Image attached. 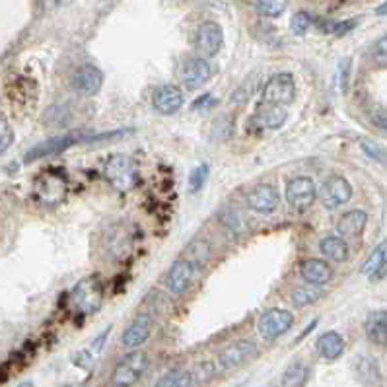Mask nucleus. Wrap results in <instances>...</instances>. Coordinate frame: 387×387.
Segmentation results:
<instances>
[{
	"instance_id": "25",
	"label": "nucleus",
	"mask_w": 387,
	"mask_h": 387,
	"mask_svg": "<svg viewBox=\"0 0 387 387\" xmlns=\"http://www.w3.org/2000/svg\"><path fill=\"white\" fill-rule=\"evenodd\" d=\"M321 298H323V290H321V286H316V284L305 282L304 286H296L292 290V302L296 307L316 304Z\"/></svg>"
},
{
	"instance_id": "4",
	"label": "nucleus",
	"mask_w": 387,
	"mask_h": 387,
	"mask_svg": "<svg viewBox=\"0 0 387 387\" xmlns=\"http://www.w3.org/2000/svg\"><path fill=\"white\" fill-rule=\"evenodd\" d=\"M104 176L111 187L121 193H127L139 181V167L137 162L127 154H113L106 162Z\"/></svg>"
},
{
	"instance_id": "41",
	"label": "nucleus",
	"mask_w": 387,
	"mask_h": 387,
	"mask_svg": "<svg viewBox=\"0 0 387 387\" xmlns=\"http://www.w3.org/2000/svg\"><path fill=\"white\" fill-rule=\"evenodd\" d=\"M356 24H358V20H347V22H339V24H331V27H327V32L335 34V36H344L351 30H354Z\"/></svg>"
},
{
	"instance_id": "3",
	"label": "nucleus",
	"mask_w": 387,
	"mask_h": 387,
	"mask_svg": "<svg viewBox=\"0 0 387 387\" xmlns=\"http://www.w3.org/2000/svg\"><path fill=\"white\" fill-rule=\"evenodd\" d=\"M104 305V284L99 277H88L78 282L71 292V307L82 316H92Z\"/></svg>"
},
{
	"instance_id": "40",
	"label": "nucleus",
	"mask_w": 387,
	"mask_h": 387,
	"mask_svg": "<svg viewBox=\"0 0 387 387\" xmlns=\"http://www.w3.org/2000/svg\"><path fill=\"white\" fill-rule=\"evenodd\" d=\"M372 59L377 67H387V36L375 41L372 49Z\"/></svg>"
},
{
	"instance_id": "10",
	"label": "nucleus",
	"mask_w": 387,
	"mask_h": 387,
	"mask_svg": "<svg viewBox=\"0 0 387 387\" xmlns=\"http://www.w3.org/2000/svg\"><path fill=\"white\" fill-rule=\"evenodd\" d=\"M319 199L329 211L340 209L352 199V185L342 176H331L323 181Z\"/></svg>"
},
{
	"instance_id": "11",
	"label": "nucleus",
	"mask_w": 387,
	"mask_h": 387,
	"mask_svg": "<svg viewBox=\"0 0 387 387\" xmlns=\"http://www.w3.org/2000/svg\"><path fill=\"white\" fill-rule=\"evenodd\" d=\"M181 82L189 90H197L212 78V67L204 57H189L179 69Z\"/></svg>"
},
{
	"instance_id": "13",
	"label": "nucleus",
	"mask_w": 387,
	"mask_h": 387,
	"mask_svg": "<svg viewBox=\"0 0 387 387\" xmlns=\"http://www.w3.org/2000/svg\"><path fill=\"white\" fill-rule=\"evenodd\" d=\"M150 335H152V317H150V314H139L125 327L123 335H121V342H123L125 349L137 351L150 339Z\"/></svg>"
},
{
	"instance_id": "23",
	"label": "nucleus",
	"mask_w": 387,
	"mask_h": 387,
	"mask_svg": "<svg viewBox=\"0 0 387 387\" xmlns=\"http://www.w3.org/2000/svg\"><path fill=\"white\" fill-rule=\"evenodd\" d=\"M319 251H321L323 257L337 261V263H342V261L349 259V244L340 235H327V237H323L319 242Z\"/></svg>"
},
{
	"instance_id": "20",
	"label": "nucleus",
	"mask_w": 387,
	"mask_h": 387,
	"mask_svg": "<svg viewBox=\"0 0 387 387\" xmlns=\"http://www.w3.org/2000/svg\"><path fill=\"white\" fill-rule=\"evenodd\" d=\"M368 224V214L360 209L344 212L337 222V230H339L340 237H358L362 234L364 228Z\"/></svg>"
},
{
	"instance_id": "30",
	"label": "nucleus",
	"mask_w": 387,
	"mask_h": 387,
	"mask_svg": "<svg viewBox=\"0 0 387 387\" xmlns=\"http://www.w3.org/2000/svg\"><path fill=\"white\" fill-rule=\"evenodd\" d=\"M183 257L191 259V261H195L199 267H202V265L211 259V246H209V242H204V239H195V242L187 247V251H185Z\"/></svg>"
},
{
	"instance_id": "47",
	"label": "nucleus",
	"mask_w": 387,
	"mask_h": 387,
	"mask_svg": "<svg viewBox=\"0 0 387 387\" xmlns=\"http://www.w3.org/2000/svg\"><path fill=\"white\" fill-rule=\"evenodd\" d=\"M375 14H377V16H387V2H384L382 6H377V8H375Z\"/></svg>"
},
{
	"instance_id": "28",
	"label": "nucleus",
	"mask_w": 387,
	"mask_h": 387,
	"mask_svg": "<svg viewBox=\"0 0 387 387\" xmlns=\"http://www.w3.org/2000/svg\"><path fill=\"white\" fill-rule=\"evenodd\" d=\"M220 222L230 232H234V234H244L247 230V220L246 216H244V212L239 211V209H234V207H230V209L220 212Z\"/></svg>"
},
{
	"instance_id": "8",
	"label": "nucleus",
	"mask_w": 387,
	"mask_h": 387,
	"mask_svg": "<svg viewBox=\"0 0 387 387\" xmlns=\"http://www.w3.org/2000/svg\"><path fill=\"white\" fill-rule=\"evenodd\" d=\"M294 325V316L284 307H270L259 317L257 331L265 340L281 339Z\"/></svg>"
},
{
	"instance_id": "42",
	"label": "nucleus",
	"mask_w": 387,
	"mask_h": 387,
	"mask_svg": "<svg viewBox=\"0 0 387 387\" xmlns=\"http://www.w3.org/2000/svg\"><path fill=\"white\" fill-rule=\"evenodd\" d=\"M74 0H41V6L45 10H60V8H67L71 6Z\"/></svg>"
},
{
	"instance_id": "6",
	"label": "nucleus",
	"mask_w": 387,
	"mask_h": 387,
	"mask_svg": "<svg viewBox=\"0 0 387 387\" xmlns=\"http://www.w3.org/2000/svg\"><path fill=\"white\" fill-rule=\"evenodd\" d=\"M263 102L265 104H277V106H288L296 97V80L290 72H277L272 74L267 84L263 86Z\"/></svg>"
},
{
	"instance_id": "18",
	"label": "nucleus",
	"mask_w": 387,
	"mask_h": 387,
	"mask_svg": "<svg viewBox=\"0 0 387 387\" xmlns=\"http://www.w3.org/2000/svg\"><path fill=\"white\" fill-rule=\"evenodd\" d=\"M300 274L307 284L325 286L333 279V269L325 259H305L300 265Z\"/></svg>"
},
{
	"instance_id": "19",
	"label": "nucleus",
	"mask_w": 387,
	"mask_h": 387,
	"mask_svg": "<svg viewBox=\"0 0 387 387\" xmlns=\"http://www.w3.org/2000/svg\"><path fill=\"white\" fill-rule=\"evenodd\" d=\"M316 349L321 358L325 360H337L342 356V352L347 349V342L342 339V335L337 331H327L323 333L316 342Z\"/></svg>"
},
{
	"instance_id": "44",
	"label": "nucleus",
	"mask_w": 387,
	"mask_h": 387,
	"mask_svg": "<svg viewBox=\"0 0 387 387\" xmlns=\"http://www.w3.org/2000/svg\"><path fill=\"white\" fill-rule=\"evenodd\" d=\"M214 106V97L212 95H200L199 99H195V106H193V109L195 111H204V109H209V107Z\"/></svg>"
},
{
	"instance_id": "1",
	"label": "nucleus",
	"mask_w": 387,
	"mask_h": 387,
	"mask_svg": "<svg viewBox=\"0 0 387 387\" xmlns=\"http://www.w3.org/2000/svg\"><path fill=\"white\" fill-rule=\"evenodd\" d=\"M123 132H129V130H113V132H69V134H55L47 141L39 142L34 148H30L24 156L25 164H32L37 160H43L49 156H55V154L64 152L76 144H84V142H95V141H106L113 134H123Z\"/></svg>"
},
{
	"instance_id": "21",
	"label": "nucleus",
	"mask_w": 387,
	"mask_h": 387,
	"mask_svg": "<svg viewBox=\"0 0 387 387\" xmlns=\"http://www.w3.org/2000/svg\"><path fill=\"white\" fill-rule=\"evenodd\" d=\"M366 337L372 340L374 344L387 347V309H377L366 317Z\"/></svg>"
},
{
	"instance_id": "48",
	"label": "nucleus",
	"mask_w": 387,
	"mask_h": 387,
	"mask_svg": "<svg viewBox=\"0 0 387 387\" xmlns=\"http://www.w3.org/2000/svg\"><path fill=\"white\" fill-rule=\"evenodd\" d=\"M18 387H34V384L32 382H24V384H20Z\"/></svg>"
},
{
	"instance_id": "2",
	"label": "nucleus",
	"mask_w": 387,
	"mask_h": 387,
	"mask_svg": "<svg viewBox=\"0 0 387 387\" xmlns=\"http://www.w3.org/2000/svg\"><path fill=\"white\" fill-rule=\"evenodd\" d=\"M150 368V354L144 351H132L125 354L111 372V384L115 387H132L141 382Z\"/></svg>"
},
{
	"instance_id": "16",
	"label": "nucleus",
	"mask_w": 387,
	"mask_h": 387,
	"mask_svg": "<svg viewBox=\"0 0 387 387\" xmlns=\"http://www.w3.org/2000/svg\"><path fill=\"white\" fill-rule=\"evenodd\" d=\"M183 104H185V95L174 84H164L156 88V92L152 94L154 109L162 115H174L183 107Z\"/></svg>"
},
{
	"instance_id": "22",
	"label": "nucleus",
	"mask_w": 387,
	"mask_h": 387,
	"mask_svg": "<svg viewBox=\"0 0 387 387\" xmlns=\"http://www.w3.org/2000/svg\"><path fill=\"white\" fill-rule=\"evenodd\" d=\"M67 193L64 179L55 174H47L43 179H39V199L43 202H59Z\"/></svg>"
},
{
	"instance_id": "35",
	"label": "nucleus",
	"mask_w": 387,
	"mask_h": 387,
	"mask_svg": "<svg viewBox=\"0 0 387 387\" xmlns=\"http://www.w3.org/2000/svg\"><path fill=\"white\" fill-rule=\"evenodd\" d=\"M45 123L51 127H60L69 123V111L64 106H53L45 113Z\"/></svg>"
},
{
	"instance_id": "26",
	"label": "nucleus",
	"mask_w": 387,
	"mask_h": 387,
	"mask_svg": "<svg viewBox=\"0 0 387 387\" xmlns=\"http://www.w3.org/2000/svg\"><path fill=\"white\" fill-rule=\"evenodd\" d=\"M193 386V374L191 370H183V368H176L164 374L154 387H191Z\"/></svg>"
},
{
	"instance_id": "39",
	"label": "nucleus",
	"mask_w": 387,
	"mask_h": 387,
	"mask_svg": "<svg viewBox=\"0 0 387 387\" xmlns=\"http://www.w3.org/2000/svg\"><path fill=\"white\" fill-rule=\"evenodd\" d=\"M309 25H312V16L305 12H296L294 14L292 22H290V27H292V32L296 36H304L305 32L309 30Z\"/></svg>"
},
{
	"instance_id": "37",
	"label": "nucleus",
	"mask_w": 387,
	"mask_h": 387,
	"mask_svg": "<svg viewBox=\"0 0 387 387\" xmlns=\"http://www.w3.org/2000/svg\"><path fill=\"white\" fill-rule=\"evenodd\" d=\"M14 144V129L4 117H0V156Z\"/></svg>"
},
{
	"instance_id": "15",
	"label": "nucleus",
	"mask_w": 387,
	"mask_h": 387,
	"mask_svg": "<svg viewBox=\"0 0 387 387\" xmlns=\"http://www.w3.org/2000/svg\"><path fill=\"white\" fill-rule=\"evenodd\" d=\"M104 80H106V76H104V72L99 71L97 67H94V64H84V67L76 69V72H74L72 86L84 97H92V95H95L102 90Z\"/></svg>"
},
{
	"instance_id": "34",
	"label": "nucleus",
	"mask_w": 387,
	"mask_h": 387,
	"mask_svg": "<svg viewBox=\"0 0 387 387\" xmlns=\"http://www.w3.org/2000/svg\"><path fill=\"white\" fill-rule=\"evenodd\" d=\"M257 8L269 18H279L286 10V0H257Z\"/></svg>"
},
{
	"instance_id": "32",
	"label": "nucleus",
	"mask_w": 387,
	"mask_h": 387,
	"mask_svg": "<svg viewBox=\"0 0 387 387\" xmlns=\"http://www.w3.org/2000/svg\"><path fill=\"white\" fill-rule=\"evenodd\" d=\"M360 146H362L366 156H370L372 160L379 162V164H387V150L379 142L370 141V139H362V141H360Z\"/></svg>"
},
{
	"instance_id": "36",
	"label": "nucleus",
	"mask_w": 387,
	"mask_h": 387,
	"mask_svg": "<svg viewBox=\"0 0 387 387\" xmlns=\"http://www.w3.org/2000/svg\"><path fill=\"white\" fill-rule=\"evenodd\" d=\"M191 374H193V386H202V384H207L209 379L214 377V364L212 362L199 364Z\"/></svg>"
},
{
	"instance_id": "7",
	"label": "nucleus",
	"mask_w": 387,
	"mask_h": 387,
	"mask_svg": "<svg viewBox=\"0 0 387 387\" xmlns=\"http://www.w3.org/2000/svg\"><path fill=\"white\" fill-rule=\"evenodd\" d=\"M317 199V187L312 177H292L286 185V202L296 212H305L314 207Z\"/></svg>"
},
{
	"instance_id": "43",
	"label": "nucleus",
	"mask_w": 387,
	"mask_h": 387,
	"mask_svg": "<svg viewBox=\"0 0 387 387\" xmlns=\"http://www.w3.org/2000/svg\"><path fill=\"white\" fill-rule=\"evenodd\" d=\"M351 59H344L340 62L339 71H340V88L342 90H347V86H349V72H351Z\"/></svg>"
},
{
	"instance_id": "29",
	"label": "nucleus",
	"mask_w": 387,
	"mask_h": 387,
	"mask_svg": "<svg viewBox=\"0 0 387 387\" xmlns=\"http://www.w3.org/2000/svg\"><path fill=\"white\" fill-rule=\"evenodd\" d=\"M386 259H387V239H384V242H382V244L370 253V257L366 259V263L362 265V272L366 277H374L375 272H377V269L386 263Z\"/></svg>"
},
{
	"instance_id": "14",
	"label": "nucleus",
	"mask_w": 387,
	"mask_h": 387,
	"mask_svg": "<svg viewBox=\"0 0 387 387\" xmlns=\"http://www.w3.org/2000/svg\"><path fill=\"white\" fill-rule=\"evenodd\" d=\"M224 45V32L220 24L216 22H204L200 24L199 32H197V41H195V47L199 51L200 57L209 59L218 55V51Z\"/></svg>"
},
{
	"instance_id": "24",
	"label": "nucleus",
	"mask_w": 387,
	"mask_h": 387,
	"mask_svg": "<svg viewBox=\"0 0 387 387\" xmlns=\"http://www.w3.org/2000/svg\"><path fill=\"white\" fill-rule=\"evenodd\" d=\"M130 247H132V239L125 228L117 226L115 230H111V234L107 235V251L111 253V257H125L130 251Z\"/></svg>"
},
{
	"instance_id": "38",
	"label": "nucleus",
	"mask_w": 387,
	"mask_h": 387,
	"mask_svg": "<svg viewBox=\"0 0 387 387\" xmlns=\"http://www.w3.org/2000/svg\"><path fill=\"white\" fill-rule=\"evenodd\" d=\"M358 377L364 382H375L377 379V366L370 358H362L358 364Z\"/></svg>"
},
{
	"instance_id": "5",
	"label": "nucleus",
	"mask_w": 387,
	"mask_h": 387,
	"mask_svg": "<svg viewBox=\"0 0 387 387\" xmlns=\"http://www.w3.org/2000/svg\"><path fill=\"white\" fill-rule=\"evenodd\" d=\"M199 270L200 267L195 261H191L187 257H179L169 267V270L165 272V290H169V292L176 294V296L185 294L191 288V284L195 282V279H197Z\"/></svg>"
},
{
	"instance_id": "12",
	"label": "nucleus",
	"mask_w": 387,
	"mask_h": 387,
	"mask_svg": "<svg viewBox=\"0 0 387 387\" xmlns=\"http://www.w3.org/2000/svg\"><path fill=\"white\" fill-rule=\"evenodd\" d=\"M279 189L272 183H257L247 193V207L259 214H272L279 209Z\"/></svg>"
},
{
	"instance_id": "33",
	"label": "nucleus",
	"mask_w": 387,
	"mask_h": 387,
	"mask_svg": "<svg viewBox=\"0 0 387 387\" xmlns=\"http://www.w3.org/2000/svg\"><path fill=\"white\" fill-rule=\"evenodd\" d=\"M255 88H257V78H255V76L247 78V82L242 84L239 88H235L234 95H232V102H234L235 106L246 104V102H249V97L255 94Z\"/></svg>"
},
{
	"instance_id": "27",
	"label": "nucleus",
	"mask_w": 387,
	"mask_h": 387,
	"mask_svg": "<svg viewBox=\"0 0 387 387\" xmlns=\"http://www.w3.org/2000/svg\"><path fill=\"white\" fill-rule=\"evenodd\" d=\"M309 377L307 366L302 362H294L286 368V372L282 374V386L284 387H304Z\"/></svg>"
},
{
	"instance_id": "45",
	"label": "nucleus",
	"mask_w": 387,
	"mask_h": 387,
	"mask_svg": "<svg viewBox=\"0 0 387 387\" xmlns=\"http://www.w3.org/2000/svg\"><path fill=\"white\" fill-rule=\"evenodd\" d=\"M377 125H379V127H382L384 130H387V111L379 113V117H377Z\"/></svg>"
},
{
	"instance_id": "46",
	"label": "nucleus",
	"mask_w": 387,
	"mask_h": 387,
	"mask_svg": "<svg viewBox=\"0 0 387 387\" xmlns=\"http://www.w3.org/2000/svg\"><path fill=\"white\" fill-rule=\"evenodd\" d=\"M387 274V259H386V263L377 269V272H375V279H384Z\"/></svg>"
},
{
	"instance_id": "9",
	"label": "nucleus",
	"mask_w": 387,
	"mask_h": 387,
	"mask_svg": "<svg viewBox=\"0 0 387 387\" xmlns=\"http://www.w3.org/2000/svg\"><path fill=\"white\" fill-rule=\"evenodd\" d=\"M255 354H257V344L255 342L247 339L234 340V342H230L228 347H224L222 351L218 352L216 362L222 370H235V368L249 362Z\"/></svg>"
},
{
	"instance_id": "31",
	"label": "nucleus",
	"mask_w": 387,
	"mask_h": 387,
	"mask_svg": "<svg viewBox=\"0 0 387 387\" xmlns=\"http://www.w3.org/2000/svg\"><path fill=\"white\" fill-rule=\"evenodd\" d=\"M209 176H211V167H209V165H197V167L191 172V176H189V193H197V191H200L202 185L207 183Z\"/></svg>"
},
{
	"instance_id": "17",
	"label": "nucleus",
	"mask_w": 387,
	"mask_h": 387,
	"mask_svg": "<svg viewBox=\"0 0 387 387\" xmlns=\"http://www.w3.org/2000/svg\"><path fill=\"white\" fill-rule=\"evenodd\" d=\"M288 119V111L284 106H277V104H265L259 106V109L253 115V123L257 129L263 130H277L281 129L282 125Z\"/></svg>"
}]
</instances>
